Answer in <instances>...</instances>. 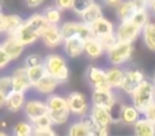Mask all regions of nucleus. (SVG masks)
Listing matches in <instances>:
<instances>
[{
    "label": "nucleus",
    "mask_w": 155,
    "mask_h": 136,
    "mask_svg": "<svg viewBox=\"0 0 155 136\" xmlns=\"http://www.w3.org/2000/svg\"><path fill=\"white\" fill-rule=\"evenodd\" d=\"M153 83H154V87H155V75H154V80H153Z\"/></svg>",
    "instance_id": "6e6d98bb"
},
{
    "label": "nucleus",
    "mask_w": 155,
    "mask_h": 136,
    "mask_svg": "<svg viewBox=\"0 0 155 136\" xmlns=\"http://www.w3.org/2000/svg\"><path fill=\"white\" fill-rule=\"evenodd\" d=\"M42 15L49 25H57V26H59L60 21H61V10H59L56 5L46 7L45 10L42 11Z\"/></svg>",
    "instance_id": "c756f323"
},
{
    "label": "nucleus",
    "mask_w": 155,
    "mask_h": 136,
    "mask_svg": "<svg viewBox=\"0 0 155 136\" xmlns=\"http://www.w3.org/2000/svg\"><path fill=\"white\" fill-rule=\"evenodd\" d=\"M88 113H90L91 118L94 120V123H95L97 125L109 128V125L112 124V118H110V113H109L107 108L93 105V106L88 109Z\"/></svg>",
    "instance_id": "a211bd4d"
},
{
    "label": "nucleus",
    "mask_w": 155,
    "mask_h": 136,
    "mask_svg": "<svg viewBox=\"0 0 155 136\" xmlns=\"http://www.w3.org/2000/svg\"><path fill=\"white\" fill-rule=\"evenodd\" d=\"M116 99H117V97L113 93V90H93L91 102L95 106H104L109 109L114 104Z\"/></svg>",
    "instance_id": "4468645a"
},
{
    "label": "nucleus",
    "mask_w": 155,
    "mask_h": 136,
    "mask_svg": "<svg viewBox=\"0 0 155 136\" xmlns=\"http://www.w3.org/2000/svg\"><path fill=\"white\" fill-rule=\"evenodd\" d=\"M23 112L25 116L27 117V120L31 123L35 118H38L40 116H44L48 113V106H46L45 101L33 98V99H26L23 105Z\"/></svg>",
    "instance_id": "6e6552de"
},
{
    "label": "nucleus",
    "mask_w": 155,
    "mask_h": 136,
    "mask_svg": "<svg viewBox=\"0 0 155 136\" xmlns=\"http://www.w3.org/2000/svg\"><path fill=\"white\" fill-rule=\"evenodd\" d=\"M11 61H12V60H11V57L8 56L7 52L3 49V46L0 45V69L5 68Z\"/></svg>",
    "instance_id": "c03bdc74"
},
{
    "label": "nucleus",
    "mask_w": 155,
    "mask_h": 136,
    "mask_svg": "<svg viewBox=\"0 0 155 136\" xmlns=\"http://www.w3.org/2000/svg\"><path fill=\"white\" fill-rule=\"evenodd\" d=\"M144 44L150 51L155 52V22H148L142 27V33Z\"/></svg>",
    "instance_id": "a878e982"
},
{
    "label": "nucleus",
    "mask_w": 155,
    "mask_h": 136,
    "mask_svg": "<svg viewBox=\"0 0 155 136\" xmlns=\"http://www.w3.org/2000/svg\"><path fill=\"white\" fill-rule=\"evenodd\" d=\"M33 135H35V136H53V135H56V132L53 131L52 127H48V128L33 129Z\"/></svg>",
    "instance_id": "a18cd8bd"
},
{
    "label": "nucleus",
    "mask_w": 155,
    "mask_h": 136,
    "mask_svg": "<svg viewBox=\"0 0 155 136\" xmlns=\"http://www.w3.org/2000/svg\"><path fill=\"white\" fill-rule=\"evenodd\" d=\"M132 127L137 136H155V124L146 117H140Z\"/></svg>",
    "instance_id": "b1692460"
},
{
    "label": "nucleus",
    "mask_w": 155,
    "mask_h": 136,
    "mask_svg": "<svg viewBox=\"0 0 155 136\" xmlns=\"http://www.w3.org/2000/svg\"><path fill=\"white\" fill-rule=\"evenodd\" d=\"M124 102H121L120 99H116L114 104L109 108V113H110V118H112V124H117L120 123V117H121V110H123Z\"/></svg>",
    "instance_id": "c9c22d12"
},
{
    "label": "nucleus",
    "mask_w": 155,
    "mask_h": 136,
    "mask_svg": "<svg viewBox=\"0 0 155 136\" xmlns=\"http://www.w3.org/2000/svg\"><path fill=\"white\" fill-rule=\"evenodd\" d=\"M68 135L71 136H91L90 129L84 125L80 120L75 121L70 125V129H68Z\"/></svg>",
    "instance_id": "473e14b6"
},
{
    "label": "nucleus",
    "mask_w": 155,
    "mask_h": 136,
    "mask_svg": "<svg viewBox=\"0 0 155 136\" xmlns=\"http://www.w3.org/2000/svg\"><path fill=\"white\" fill-rule=\"evenodd\" d=\"M59 85L60 83L57 82L53 76L45 74L33 87H34L35 91H37L38 94H41V95H49V94L54 93V90L59 87Z\"/></svg>",
    "instance_id": "f3484780"
},
{
    "label": "nucleus",
    "mask_w": 155,
    "mask_h": 136,
    "mask_svg": "<svg viewBox=\"0 0 155 136\" xmlns=\"http://www.w3.org/2000/svg\"><path fill=\"white\" fill-rule=\"evenodd\" d=\"M105 55L112 65H123L131 60L132 55H134V45L131 42L117 41L112 48H109L105 52Z\"/></svg>",
    "instance_id": "7ed1b4c3"
},
{
    "label": "nucleus",
    "mask_w": 155,
    "mask_h": 136,
    "mask_svg": "<svg viewBox=\"0 0 155 136\" xmlns=\"http://www.w3.org/2000/svg\"><path fill=\"white\" fill-rule=\"evenodd\" d=\"M121 0H104V3L106 5H110V7H116V5L120 3Z\"/></svg>",
    "instance_id": "603ef678"
},
{
    "label": "nucleus",
    "mask_w": 155,
    "mask_h": 136,
    "mask_svg": "<svg viewBox=\"0 0 155 136\" xmlns=\"http://www.w3.org/2000/svg\"><path fill=\"white\" fill-rule=\"evenodd\" d=\"M11 82H12V90L15 91H22L26 93L27 90L33 87L30 79L27 76V71L26 67H19L16 69H14L12 75H11Z\"/></svg>",
    "instance_id": "9b49d317"
},
{
    "label": "nucleus",
    "mask_w": 155,
    "mask_h": 136,
    "mask_svg": "<svg viewBox=\"0 0 155 136\" xmlns=\"http://www.w3.org/2000/svg\"><path fill=\"white\" fill-rule=\"evenodd\" d=\"M142 114H143V117H146L147 120L153 121V123L155 124V99L148 105L147 108H146L144 110H143Z\"/></svg>",
    "instance_id": "37998d69"
},
{
    "label": "nucleus",
    "mask_w": 155,
    "mask_h": 136,
    "mask_svg": "<svg viewBox=\"0 0 155 136\" xmlns=\"http://www.w3.org/2000/svg\"><path fill=\"white\" fill-rule=\"evenodd\" d=\"M63 49L64 53L71 59H76L80 55H83V46H84V41L79 38L78 35H72L65 40H63Z\"/></svg>",
    "instance_id": "f8f14e48"
},
{
    "label": "nucleus",
    "mask_w": 155,
    "mask_h": 136,
    "mask_svg": "<svg viewBox=\"0 0 155 136\" xmlns=\"http://www.w3.org/2000/svg\"><path fill=\"white\" fill-rule=\"evenodd\" d=\"M42 64H44V67H45L46 74L53 76L60 85H61V83H65L68 79H70L68 64L61 55H57V53L48 55V56L44 57Z\"/></svg>",
    "instance_id": "f257e3e1"
},
{
    "label": "nucleus",
    "mask_w": 155,
    "mask_h": 136,
    "mask_svg": "<svg viewBox=\"0 0 155 136\" xmlns=\"http://www.w3.org/2000/svg\"><path fill=\"white\" fill-rule=\"evenodd\" d=\"M132 105L139 110L140 113L155 99V87L154 83L148 79H143L142 83L135 88V91L131 94Z\"/></svg>",
    "instance_id": "f03ea898"
},
{
    "label": "nucleus",
    "mask_w": 155,
    "mask_h": 136,
    "mask_svg": "<svg viewBox=\"0 0 155 136\" xmlns=\"http://www.w3.org/2000/svg\"><path fill=\"white\" fill-rule=\"evenodd\" d=\"M105 74H106V80L109 83V86L116 90V88H120L121 82H123L124 78V69L120 65H112V67L105 69Z\"/></svg>",
    "instance_id": "412c9836"
},
{
    "label": "nucleus",
    "mask_w": 155,
    "mask_h": 136,
    "mask_svg": "<svg viewBox=\"0 0 155 136\" xmlns=\"http://www.w3.org/2000/svg\"><path fill=\"white\" fill-rule=\"evenodd\" d=\"M98 40L101 41V44H102V46H104L105 52H106L109 48H112V46L117 42V38H116V35H114V32L109 33V34H106V35H102V37H99Z\"/></svg>",
    "instance_id": "ea45409f"
},
{
    "label": "nucleus",
    "mask_w": 155,
    "mask_h": 136,
    "mask_svg": "<svg viewBox=\"0 0 155 136\" xmlns=\"http://www.w3.org/2000/svg\"><path fill=\"white\" fill-rule=\"evenodd\" d=\"M5 16H7V30H5V33H7L8 35H11L23 23V19H22V16L18 15V14H10V15H5Z\"/></svg>",
    "instance_id": "72a5a7b5"
},
{
    "label": "nucleus",
    "mask_w": 155,
    "mask_h": 136,
    "mask_svg": "<svg viewBox=\"0 0 155 136\" xmlns=\"http://www.w3.org/2000/svg\"><path fill=\"white\" fill-rule=\"evenodd\" d=\"M48 116L51 118L53 125H63L65 124L71 117L70 109L65 110H48Z\"/></svg>",
    "instance_id": "c85d7f7f"
},
{
    "label": "nucleus",
    "mask_w": 155,
    "mask_h": 136,
    "mask_svg": "<svg viewBox=\"0 0 155 136\" xmlns=\"http://www.w3.org/2000/svg\"><path fill=\"white\" fill-rule=\"evenodd\" d=\"M95 0H72V4H71V10L75 14L80 15L88 5H91Z\"/></svg>",
    "instance_id": "4c0bfd02"
},
{
    "label": "nucleus",
    "mask_w": 155,
    "mask_h": 136,
    "mask_svg": "<svg viewBox=\"0 0 155 136\" xmlns=\"http://www.w3.org/2000/svg\"><path fill=\"white\" fill-rule=\"evenodd\" d=\"M71 4H72V0H54V5H56L59 10H61V11L70 10Z\"/></svg>",
    "instance_id": "de8ad7c7"
},
{
    "label": "nucleus",
    "mask_w": 155,
    "mask_h": 136,
    "mask_svg": "<svg viewBox=\"0 0 155 136\" xmlns=\"http://www.w3.org/2000/svg\"><path fill=\"white\" fill-rule=\"evenodd\" d=\"M101 16H104V11H102L101 4L94 2L91 5H88L82 14H80V18H82V22L84 23L91 25L93 22H95L97 19H99Z\"/></svg>",
    "instance_id": "5701e85b"
},
{
    "label": "nucleus",
    "mask_w": 155,
    "mask_h": 136,
    "mask_svg": "<svg viewBox=\"0 0 155 136\" xmlns=\"http://www.w3.org/2000/svg\"><path fill=\"white\" fill-rule=\"evenodd\" d=\"M0 12H2V2H0Z\"/></svg>",
    "instance_id": "4d7b16f0"
},
{
    "label": "nucleus",
    "mask_w": 155,
    "mask_h": 136,
    "mask_svg": "<svg viewBox=\"0 0 155 136\" xmlns=\"http://www.w3.org/2000/svg\"><path fill=\"white\" fill-rule=\"evenodd\" d=\"M129 21H131L132 23L136 25L137 27H140V29H142L146 23H148V22H150V11L147 10V7L137 8V10L132 14V16H131V19H129Z\"/></svg>",
    "instance_id": "cd10ccee"
},
{
    "label": "nucleus",
    "mask_w": 155,
    "mask_h": 136,
    "mask_svg": "<svg viewBox=\"0 0 155 136\" xmlns=\"http://www.w3.org/2000/svg\"><path fill=\"white\" fill-rule=\"evenodd\" d=\"M90 27H91V32H93V37H97V38L114 32V25L109 19L104 18V16H101L95 22H93L90 25Z\"/></svg>",
    "instance_id": "6ab92c4d"
},
{
    "label": "nucleus",
    "mask_w": 155,
    "mask_h": 136,
    "mask_svg": "<svg viewBox=\"0 0 155 136\" xmlns=\"http://www.w3.org/2000/svg\"><path fill=\"white\" fill-rule=\"evenodd\" d=\"M109 135V131H107L106 127H101V125H94V128L91 129V136H106Z\"/></svg>",
    "instance_id": "49530a36"
},
{
    "label": "nucleus",
    "mask_w": 155,
    "mask_h": 136,
    "mask_svg": "<svg viewBox=\"0 0 155 136\" xmlns=\"http://www.w3.org/2000/svg\"><path fill=\"white\" fill-rule=\"evenodd\" d=\"M25 2H26V4L29 8H37V7H40L45 0H25Z\"/></svg>",
    "instance_id": "8fccbe9b"
},
{
    "label": "nucleus",
    "mask_w": 155,
    "mask_h": 136,
    "mask_svg": "<svg viewBox=\"0 0 155 136\" xmlns=\"http://www.w3.org/2000/svg\"><path fill=\"white\" fill-rule=\"evenodd\" d=\"M3 46L7 55L11 57V60H16L18 57H21V55L25 51V45H22L16 38H14L12 35H8V38L3 44H0Z\"/></svg>",
    "instance_id": "aec40b11"
},
{
    "label": "nucleus",
    "mask_w": 155,
    "mask_h": 136,
    "mask_svg": "<svg viewBox=\"0 0 155 136\" xmlns=\"http://www.w3.org/2000/svg\"><path fill=\"white\" fill-rule=\"evenodd\" d=\"M40 40L45 44L48 48H56V46L61 45L63 42V35L60 33V29L57 25H49L44 32H41Z\"/></svg>",
    "instance_id": "9d476101"
},
{
    "label": "nucleus",
    "mask_w": 155,
    "mask_h": 136,
    "mask_svg": "<svg viewBox=\"0 0 155 136\" xmlns=\"http://www.w3.org/2000/svg\"><path fill=\"white\" fill-rule=\"evenodd\" d=\"M12 134L16 136H30L33 135V124L30 121H19L14 125Z\"/></svg>",
    "instance_id": "2f4dec72"
},
{
    "label": "nucleus",
    "mask_w": 155,
    "mask_h": 136,
    "mask_svg": "<svg viewBox=\"0 0 155 136\" xmlns=\"http://www.w3.org/2000/svg\"><path fill=\"white\" fill-rule=\"evenodd\" d=\"M140 7H143V5H140L135 0H121L116 5V15L120 21H129L132 14Z\"/></svg>",
    "instance_id": "2eb2a0df"
},
{
    "label": "nucleus",
    "mask_w": 155,
    "mask_h": 136,
    "mask_svg": "<svg viewBox=\"0 0 155 136\" xmlns=\"http://www.w3.org/2000/svg\"><path fill=\"white\" fill-rule=\"evenodd\" d=\"M26 71H27V76H29L31 86H34L35 83H37L38 80H40L41 78H42L44 75L46 74L44 64H38V65H33V67H27Z\"/></svg>",
    "instance_id": "7c9ffc66"
},
{
    "label": "nucleus",
    "mask_w": 155,
    "mask_h": 136,
    "mask_svg": "<svg viewBox=\"0 0 155 136\" xmlns=\"http://www.w3.org/2000/svg\"><path fill=\"white\" fill-rule=\"evenodd\" d=\"M144 78H146L144 74H143L140 69H136V68L127 69V71H124V78H123V82H121L120 88L125 94H129V95H131V94L135 91V88L142 83V80L144 79Z\"/></svg>",
    "instance_id": "0eeeda50"
},
{
    "label": "nucleus",
    "mask_w": 155,
    "mask_h": 136,
    "mask_svg": "<svg viewBox=\"0 0 155 136\" xmlns=\"http://www.w3.org/2000/svg\"><path fill=\"white\" fill-rule=\"evenodd\" d=\"M5 30H7V16L5 14L0 12V34L5 33Z\"/></svg>",
    "instance_id": "09e8293b"
},
{
    "label": "nucleus",
    "mask_w": 155,
    "mask_h": 136,
    "mask_svg": "<svg viewBox=\"0 0 155 136\" xmlns=\"http://www.w3.org/2000/svg\"><path fill=\"white\" fill-rule=\"evenodd\" d=\"M12 90V82H11V76H2L0 78V91L7 95L10 91Z\"/></svg>",
    "instance_id": "79ce46f5"
},
{
    "label": "nucleus",
    "mask_w": 155,
    "mask_h": 136,
    "mask_svg": "<svg viewBox=\"0 0 155 136\" xmlns=\"http://www.w3.org/2000/svg\"><path fill=\"white\" fill-rule=\"evenodd\" d=\"M59 29L63 35V40H65V38H68V37H72V35L76 34V22H72V21L64 22Z\"/></svg>",
    "instance_id": "e433bc0d"
},
{
    "label": "nucleus",
    "mask_w": 155,
    "mask_h": 136,
    "mask_svg": "<svg viewBox=\"0 0 155 136\" xmlns=\"http://www.w3.org/2000/svg\"><path fill=\"white\" fill-rule=\"evenodd\" d=\"M33 124V129H40V128H48V127H53L51 118H49L48 113L44 116H40L38 118H35L34 121H31Z\"/></svg>",
    "instance_id": "58836bf2"
},
{
    "label": "nucleus",
    "mask_w": 155,
    "mask_h": 136,
    "mask_svg": "<svg viewBox=\"0 0 155 136\" xmlns=\"http://www.w3.org/2000/svg\"><path fill=\"white\" fill-rule=\"evenodd\" d=\"M65 99H67V105L71 114L82 116L84 113H88L90 105H88V101L84 97V94L79 93V91H74V93L68 94Z\"/></svg>",
    "instance_id": "423d86ee"
},
{
    "label": "nucleus",
    "mask_w": 155,
    "mask_h": 136,
    "mask_svg": "<svg viewBox=\"0 0 155 136\" xmlns=\"http://www.w3.org/2000/svg\"><path fill=\"white\" fill-rule=\"evenodd\" d=\"M86 80L93 87V90H113L106 80V74L104 68L90 65L86 69Z\"/></svg>",
    "instance_id": "39448f33"
},
{
    "label": "nucleus",
    "mask_w": 155,
    "mask_h": 136,
    "mask_svg": "<svg viewBox=\"0 0 155 136\" xmlns=\"http://www.w3.org/2000/svg\"><path fill=\"white\" fill-rule=\"evenodd\" d=\"M135 2L139 3V4L143 5V7H146V5H147V2H148V0H135Z\"/></svg>",
    "instance_id": "5fc2aeb1"
},
{
    "label": "nucleus",
    "mask_w": 155,
    "mask_h": 136,
    "mask_svg": "<svg viewBox=\"0 0 155 136\" xmlns=\"http://www.w3.org/2000/svg\"><path fill=\"white\" fill-rule=\"evenodd\" d=\"M45 104H46V106H48V110H65V109H68L65 97L57 95V94H53V93L46 95Z\"/></svg>",
    "instance_id": "bb28decb"
},
{
    "label": "nucleus",
    "mask_w": 155,
    "mask_h": 136,
    "mask_svg": "<svg viewBox=\"0 0 155 136\" xmlns=\"http://www.w3.org/2000/svg\"><path fill=\"white\" fill-rule=\"evenodd\" d=\"M83 53L91 60H97L105 55V49L102 46L101 41L97 37H91L84 41V46H83Z\"/></svg>",
    "instance_id": "dca6fc26"
},
{
    "label": "nucleus",
    "mask_w": 155,
    "mask_h": 136,
    "mask_svg": "<svg viewBox=\"0 0 155 136\" xmlns=\"http://www.w3.org/2000/svg\"><path fill=\"white\" fill-rule=\"evenodd\" d=\"M142 33V29L137 27L135 23H132L131 21H120L118 26L114 29V35L117 38V41L121 42H131L134 44V41Z\"/></svg>",
    "instance_id": "20e7f679"
},
{
    "label": "nucleus",
    "mask_w": 155,
    "mask_h": 136,
    "mask_svg": "<svg viewBox=\"0 0 155 136\" xmlns=\"http://www.w3.org/2000/svg\"><path fill=\"white\" fill-rule=\"evenodd\" d=\"M44 59L40 56L38 53H31L25 59V67H33V65H38V64H42Z\"/></svg>",
    "instance_id": "a19ab883"
},
{
    "label": "nucleus",
    "mask_w": 155,
    "mask_h": 136,
    "mask_svg": "<svg viewBox=\"0 0 155 136\" xmlns=\"http://www.w3.org/2000/svg\"><path fill=\"white\" fill-rule=\"evenodd\" d=\"M25 23H26L29 27H31L34 32L40 33V34H41V32H44V30L49 26V23L46 22V19L44 18L42 12H41V14L38 12V14H33V15H30L29 18L25 21Z\"/></svg>",
    "instance_id": "393cba45"
},
{
    "label": "nucleus",
    "mask_w": 155,
    "mask_h": 136,
    "mask_svg": "<svg viewBox=\"0 0 155 136\" xmlns=\"http://www.w3.org/2000/svg\"><path fill=\"white\" fill-rule=\"evenodd\" d=\"M142 113L134 106V105H127L124 104L123 110H121V117H120V123L125 124V125H134L140 117Z\"/></svg>",
    "instance_id": "4be33fe9"
},
{
    "label": "nucleus",
    "mask_w": 155,
    "mask_h": 136,
    "mask_svg": "<svg viewBox=\"0 0 155 136\" xmlns=\"http://www.w3.org/2000/svg\"><path fill=\"white\" fill-rule=\"evenodd\" d=\"M11 35H12L14 38H16V40H18L19 42H21L22 45H25V46L31 45V44L37 42V41L40 40V33L34 32L31 27L27 26V25L25 23V21H23V23H22Z\"/></svg>",
    "instance_id": "1a4fd4ad"
},
{
    "label": "nucleus",
    "mask_w": 155,
    "mask_h": 136,
    "mask_svg": "<svg viewBox=\"0 0 155 136\" xmlns=\"http://www.w3.org/2000/svg\"><path fill=\"white\" fill-rule=\"evenodd\" d=\"M146 7H147V10L150 11L153 15H155V0H148Z\"/></svg>",
    "instance_id": "3c124183"
},
{
    "label": "nucleus",
    "mask_w": 155,
    "mask_h": 136,
    "mask_svg": "<svg viewBox=\"0 0 155 136\" xmlns=\"http://www.w3.org/2000/svg\"><path fill=\"white\" fill-rule=\"evenodd\" d=\"M26 102V95L22 91H15L11 90L10 93L5 95V102L4 106L8 112L11 113H18L23 109V105Z\"/></svg>",
    "instance_id": "ddd939ff"
},
{
    "label": "nucleus",
    "mask_w": 155,
    "mask_h": 136,
    "mask_svg": "<svg viewBox=\"0 0 155 136\" xmlns=\"http://www.w3.org/2000/svg\"><path fill=\"white\" fill-rule=\"evenodd\" d=\"M4 102H5V94L0 91V108L4 106Z\"/></svg>",
    "instance_id": "864d4df0"
},
{
    "label": "nucleus",
    "mask_w": 155,
    "mask_h": 136,
    "mask_svg": "<svg viewBox=\"0 0 155 136\" xmlns=\"http://www.w3.org/2000/svg\"><path fill=\"white\" fill-rule=\"evenodd\" d=\"M79 38H82L83 41L88 40V38L93 37V32H91V27L88 23H84V22H76V34Z\"/></svg>",
    "instance_id": "f704fd0d"
}]
</instances>
